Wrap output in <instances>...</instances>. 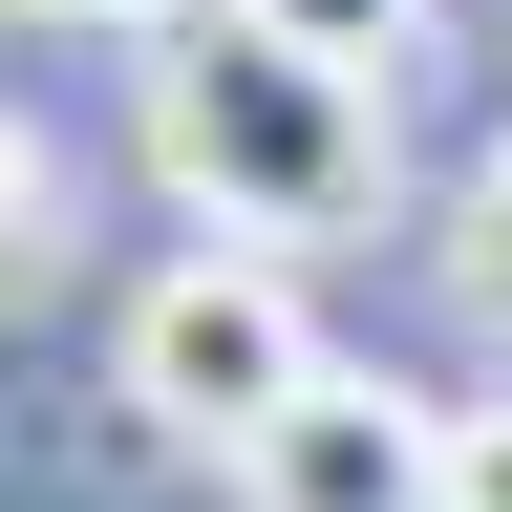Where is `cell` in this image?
I'll list each match as a JSON object with an SVG mask.
<instances>
[{"mask_svg":"<svg viewBox=\"0 0 512 512\" xmlns=\"http://www.w3.org/2000/svg\"><path fill=\"white\" fill-rule=\"evenodd\" d=\"M150 171H171L235 256L363 235V214H384V86L320 64V43H278L256 0H192V22H150Z\"/></svg>","mask_w":512,"mask_h":512,"instance_id":"obj_1","label":"cell"},{"mask_svg":"<svg viewBox=\"0 0 512 512\" xmlns=\"http://www.w3.org/2000/svg\"><path fill=\"white\" fill-rule=\"evenodd\" d=\"M320 384H342V363H320L299 278H278V256H235V235L171 256V278L128 299V406H150L171 448H256V427H299Z\"/></svg>","mask_w":512,"mask_h":512,"instance_id":"obj_2","label":"cell"},{"mask_svg":"<svg viewBox=\"0 0 512 512\" xmlns=\"http://www.w3.org/2000/svg\"><path fill=\"white\" fill-rule=\"evenodd\" d=\"M235 512H448V406H406V384H320L299 427L235 448Z\"/></svg>","mask_w":512,"mask_h":512,"instance_id":"obj_3","label":"cell"},{"mask_svg":"<svg viewBox=\"0 0 512 512\" xmlns=\"http://www.w3.org/2000/svg\"><path fill=\"white\" fill-rule=\"evenodd\" d=\"M256 22H278V43H320V64H363V86H384V64L427 43V0H256Z\"/></svg>","mask_w":512,"mask_h":512,"instance_id":"obj_4","label":"cell"},{"mask_svg":"<svg viewBox=\"0 0 512 512\" xmlns=\"http://www.w3.org/2000/svg\"><path fill=\"white\" fill-rule=\"evenodd\" d=\"M448 299H470L491 342H512V150L470 171V214H448Z\"/></svg>","mask_w":512,"mask_h":512,"instance_id":"obj_5","label":"cell"},{"mask_svg":"<svg viewBox=\"0 0 512 512\" xmlns=\"http://www.w3.org/2000/svg\"><path fill=\"white\" fill-rule=\"evenodd\" d=\"M448 512H512V406H448Z\"/></svg>","mask_w":512,"mask_h":512,"instance_id":"obj_6","label":"cell"},{"mask_svg":"<svg viewBox=\"0 0 512 512\" xmlns=\"http://www.w3.org/2000/svg\"><path fill=\"white\" fill-rule=\"evenodd\" d=\"M107 22H192V0H107Z\"/></svg>","mask_w":512,"mask_h":512,"instance_id":"obj_7","label":"cell"}]
</instances>
